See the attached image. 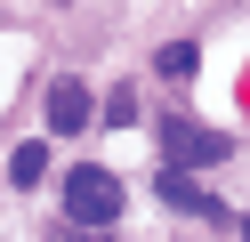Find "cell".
<instances>
[{"mask_svg": "<svg viewBox=\"0 0 250 242\" xmlns=\"http://www.w3.org/2000/svg\"><path fill=\"white\" fill-rule=\"evenodd\" d=\"M8 177H17V186H41V177H49V145H17V154H8Z\"/></svg>", "mask_w": 250, "mask_h": 242, "instance_id": "5b68a950", "label": "cell"}, {"mask_svg": "<svg viewBox=\"0 0 250 242\" xmlns=\"http://www.w3.org/2000/svg\"><path fill=\"white\" fill-rule=\"evenodd\" d=\"M49 129H57V137H81V129H89V89H81L73 73L49 89Z\"/></svg>", "mask_w": 250, "mask_h": 242, "instance_id": "3957f363", "label": "cell"}, {"mask_svg": "<svg viewBox=\"0 0 250 242\" xmlns=\"http://www.w3.org/2000/svg\"><path fill=\"white\" fill-rule=\"evenodd\" d=\"M65 218H73V226H113V218H121V177L97 170V161L65 170Z\"/></svg>", "mask_w": 250, "mask_h": 242, "instance_id": "6da1fadb", "label": "cell"}, {"mask_svg": "<svg viewBox=\"0 0 250 242\" xmlns=\"http://www.w3.org/2000/svg\"><path fill=\"white\" fill-rule=\"evenodd\" d=\"M162 202H169V210H194V218H218V202H210L186 170H162Z\"/></svg>", "mask_w": 250, "mask_h": 242, "instance_id": "277c9868", "label": "cell"}, {"mask_svg": "<svg viewBox=\"0 0 250 242\" xmlns=\"http://www.w3.org/2000/svg\"><path fill=\"white\" fill-rule=\"evenodd\" d=\"M242 242H250V218H242Z\"/></svg>", "mask_w": 250, "mask_h": 242, "instance_id": "ba28073f", "label": "cell"}, {"mask_svg": "<svg viewBox=\"0 0 250 242\" xmlns=\"http://www.w3.org/2000/svg\"><path fill=\"white\" fill-rule=\"evenodd\" d=\"M153 65H162L169 81H194V73H202V48H194V41H169V48H162Z\"/></svg>", "mask_w": 250, "mask_h": 242, "instance_id": "8992f818", "label": "cell"}, {"mask_svg": "<svg viewBox=\"0 0 250 242\" xmlns=\"http://www.w3.org/2000/svg\"><path fill=\"white\" fill-rule=\"evenodd\" d=\"M162 145H169V161H226V137L202 129V121H186V113L162 121Z\"/></svg>", "mask_w": 250, "mask_h": 242, "instance_id": "7a4b0ae2", "label": "cell"}, {"mask_svg": "<svg viewBox=\"0 0 250 242\" xmlns=\"http://www.w3.org/2000/svg\"><path fill=\"white\" fill-rule=\"evenodd\" d=\"M65 242H97V226H73V234H65Z\"/></svg>", "mask_w": 250, "mask_h": 242, "instance_id": "52a82bcc", "label": "cell"}]
</instances>
